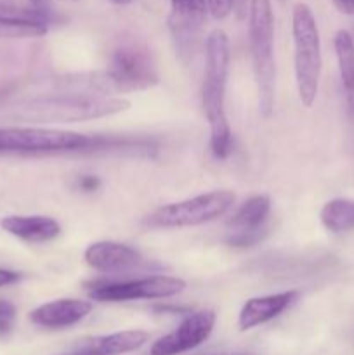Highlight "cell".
<instances>
[{
  "label": "cell",
  "mask_w": 354,
  "mask_h": 355,
  "mask_svg": "<svg viewBox=\"0 0 354 355\" xmlns=\"http://www.w3.org/2000/svg\"><path fill=\"white\" fill-rule=\"evenodd\" d=\"M229 75V38L226 31L214 30L205 44V76L201 103L210 125V149L215 158L231 153V127L226 116V85Z\"/></svg>",
  "instance_id": "obj_1"
},
{
  "label": "cell",
  "mask_w": 354,
  "mask_h": 355,
  "mask_svg": "<svg viewBox=\"0 0 354 355\" xmlns=\"http://www.w3.org/2000/svg\"><path fill=\"white\" fill-rule=\"evenodd\" d=\"M292 35H294V69L298 97L305 107H311L319 90L323 58L319 28L307 3H295L292 14Z\"/></svg>",
  "instance_id": "obj_2"
},
{
  "label": "cell",
  "mask_w": 354,
  "mask_h": 355,
  "mask_svg": "<svg viewBox=\"0 0 354 355\" xmlns=\"http://www.w3.org/2000/svg\"><path fill=\"white\" fill-rule=\"evenodd\" d=\"M110 142L97 135L42 127L0 128V155H58L104 149Z\"/></svg>",
  "instance_id": "obj_3"
},
{
  "label": "cell",
  "mask_w": 354,
  "mask_h": 355,
  "mask_svg": "<svg viewBox=\"0 0 354 355\" xmlns=\"http://www.w3.org/2000/svg\"><path fill=\"white\" fill-rule=\"evenodd\" d=\"M250 49L259 89V106L264 116L274 107L276 62H274V14L271 0H250Z\"/></svg>",
  "instance_id": "obj_4"
},
{
  "label": "cell",
  "mask_w": 354,
  "mask_h": 355,
  "mask_svg": "<svg viewBox=\"0 0 354 355\" xmlns=\"http://www.w3.org/2000/svg\"><path fill=\"white\" fill-rule=\"evenodd\" d=\"M128 106H130V103L127 99H121V97L62 92L59 96L37 101L33 107H30V116L38 121L71 123V121H87L96 120V118L113 116V114L128 110Z\"/></svg>",
  "instance_id": "obj_5"
},
{
  "label": "cell",
  "mask_w": 354,
  "mask_h": 355,
  "mask_svg": "<svg viewBox=\"0 0 354 355\" xmlns=\"http://www.w3.org/2000/svg\"><path fill=\"white\" fill-rule=\"evenodd\" d=\"M235 201L236 196L233 191H210L156 208L144 218V224L156 229L193 227V225L207 224L228 214Z\"/></svg>",
  "instance_id": "obj_6"
},
{
  "label": "cell",
  "mask_w": 354,
  "mask_h": 355,
  "mask_svg": "<svg viewBox=\"0 0 354 355\" xmlns=\"http://www.w3.org/2000/svg\"><path fill=\"white\" fill-rule=\"evenodd\" d=\"M186 281L174 276H148L128 281H103L92 283L89 298L92 302L160 300L183 293Z\"/></svg>",
  "instance_id": "obj_7"
},
{
  "label": "cell",
  "mask_w": 354,
  "mask_h": 355,
  "mask_svg": "<svg viewBox=\"0 0 354 355\" xmlns=\"http://www.w3.org/2000/svg\"><path fill=\"white\" fill-rule=\"evenodd\" d=\"M108 75L113 80L117 92L144 90L158 83L151 55L139 45H124L117 49L111 58Z\"/></svg>",
  "instance_id": "obj_8"
},
{
  "label": "cell",
  "mask_w": 354,
  "mask_h": 355,
  "mask_svg": "<svg viewBox=\"0 0 354 355\" xmlns=\"http://www.w3.org/2000/svg\"><path fill=\"white\" fill-rule=\"evenodd\" d=\"M217 315L214 311H198L187 315L174 331L156 340L149 349V355H179L196 349L207 342L214 331Z\"/></svg>",
  "instance_id": "obj_9"
},
{
  "label": "cell",
  "mask_w": 354,
  "mask_h": 355,
  "mask_svg": "<svg viewBox=\"0 0 354 355\" xmlns=\"http://www.w3.org/2000/svg\"><path fill=\"white\" fill-rule=\"evenodd\" d=\"M207 0H170L169 30L180 55H193L207 17Z\"/></svg>",
  "instance_id": "obj_10"
},
{
  "label": "cell",
  "mask_w": 354,
  "mask_h": 355,
  "mask_svg": "<svg viewBox=\"0 0 354 355\" xmlns=\"http://www.w3.org/2000/svg\"><path fill=\"white\" fill-rule=\"evenodd\" d=\"M271 211V200L266 194H257L246 200L236 210L229 220V227H233L231 236L228 238V245L231 246H252L253 243L262 238L264 224Z\"/></svg>",
  "instance_id": "obj_11"
},
{
  "label": "cell",
  "mask_w": 354,
  "mask_h": 355,
  "mask_svg": "<svg viewBox=\"0 0 354 355\" xmlns=\"http://www.w3.org/2000/svg\"><path fill=\"white\" fill-rule=\"evenodd\" d=\"M94 304L80 298H59L38 305L30 312V321L40 328L65 329L75 326L92 312Z\"/></svg>",
  "instance_id": "obj_12"
},
{
  "label": "cell",
  "mask_w": 354,
  "mask_h": 355,
  "mask_svg": "<svg viewBox=\"0 0 354 355\" xmlns=\"http://www.w3.org/2000/svg\"><path fill=\"white\" fill-rule=\"evenodd\" d=\"M301 298V291L290 290L283 293L266 295V297H255L245 302L238 315L239 331H250L260 324H266L271 319L283 314L290 309L295 302Z\"/></svg>",
  "instance_id": "obj_13"
},
{
  "label": "cell",
  "mask_w": 354,
  "mask_h": 355,
  "mask_svg": "<svg viewBox=\"0 0 354 355\" xmlns=\"http://www.w3.org/2000/svg\"><path fill=\"white\" fill-rule=\"evenodd\" d=\"M85 263L99 272H121L141 262V255L132 246L117 241H97L87 246Z\"/></svg>",
  "instance_id": "obj_14"
},
{
  "label": "cell",
  "mask_w": 354,
  "mask_h": 355,
  "mask_svg": "<svg viewBox=\"0 0 354 355\" xmlns=\"http://www.w3.org/2000/svg\"><path fill=\"white\" fill-rule=\"evenodd\" d=\"M7 234L28 243H47L61 234V225L47 215H7L0 220Z\"/></svg>",
  "instance_id": "obj_15"
},
{
  "label": "cell",
  "mask_w": 354,
  "mask_h": 355,
  "mask_svg": "<svg viewBox=\"0 0 354 355\" xmlns=\"http://www.w3.org/2000/svg\"><path fill=\"white\" fill-rule=\"evenodd\" d=\"M47 33V17L42 9H21V7L0 3V37H42Z\"/></svg>",
  "instance_id": "obj_16"
},
{
  "label": "cell",
  "mask_w": 354,
  "mask_h": 355,
  "mask_svg": "<svg viewBox=\"0 0 354 355\" xmlns=\"http://www.w3.org/2000/svg\"><path fill=\"white\" fill-rule=\"evenodd\" d=\"M149 340V335L142 329H127V331L111 333V335L85 338L78 343V352L92 355H121L141 349Z\"/></svg>",
  "instance_id": "obj_17"
},
{
  "label": "cell",
  "mask_w": 354,
  "mask_h": 355,
  "mask_svg": "<svg viewBox=\"0 0 354 355\" xmlns=\"http://www.w3.org/2000/svg\"><path fill=\"white\" fill-rule=\"evenodd\" d=\"M319 220H321L323 227L333 234L351 231L354 229V200L335 198V200L328 201L319 211Z\"/></svg>",
  "instance_id": "obj_18"
},
{
  "label": "cell",
  "mask_w": 354,
  "mask_h": 355,
  "mask_svg": "<svg viewBox=\"0 0 354 355\" xmlns=\"http://www.w3.org/2000/svg\"><path fill=\"white\" fill-rule=\"evenodd\" d=\"M340 78L346 90H354V38L347 30H339L333 37Z\"/></svg>",
  "instance_id": "obj_19"
},
{
  "label": "cell",
  "mask_w": 354,
  "mask_h": 355,
  "mask_svg": "<svg viewBox=\"0 0 354 355\" xmlns=\"http://www.w3.org/2000/svg\"><path fill=\"white\" fill-rule=\"evenodd\" d=\"M16 307L9 300L0 298V338H7L16 324Z\"/></svg>",
  "instance_id": "obj_20"
},
{
  "label": "cell",
  "mask_w": 354,
  "mask_h": 355,
  "mask_svg": "<svg viewBox=\"0 0 354 355\" xmlns=\"http://www.w3.org/2000/svg\"><path fill=\"white\" fill-rule=\"evenodd\" d=\"M207 6L215 19H224L235 9V0H207Z\"/></svg>",
  "instance_id": "obj_21"
},
{
  "label": "cell",
  "mask_w": 354,
  "mask_h": 355,
  "mask_svg": "<svg viewBox=\"0 0 354 355\" xmlns=\"http://www.w3.org/2000/svg\"><path fill=\"white\" fill-rule=\"evenodd\" d=\"M21 277L23 276H21L19 272H14V270L2 269V267H0V288L17 283V281H21Z\"/></svg>",
  "instance_id": "obj_22"
},
{
  "label": "cell",
  "mask_w": 354,
  "mask_h": 355,
  "mask_svg": "<svg viewBox=\"0 0 354 355\" xmlns=\"http://www.w3.org/2000/svg\"><path fill=\"white\" fill-rule=\"evenodd\" d=\"M78 186L80 189L85 191V193H90V191H96L97 187H99V180L94 175H83L82 179L78 180Z\"/></svg>",
  "instance_id": "obj_23"
},
{
  "label": "cell",
  "mask_w": 354,
  "mask_h": 355,
  "mask_svg": "<svg viewBox=\"0 0 354 355\" xmlns=\"http://www.w3.org/2000/svg\"><path fill=\"white\" fill-rule=\"evenodd\" d=\"M333 3H335L340 12L354 16V0H333Z\"/></svg>",
  "instance_id": "obj_24"
},
{
  "label": "cell",
  "mask_w": 354,
  "mask_h": 355,
  "mask_svg": "<svg viewBox=\"0 0 354 355\" xmlns=\"http://www.w3.org/2000/svg\"><path fill=\"white\" fill-rule=\"evenodd\" d=\"M200 355H253V354H246V352H233V354H200Z\"/></svg>",
  "instance_id": "obj_25"
},
{
  "label": "cell",
  "mask_w": 354,
  "mask_h": 355,
  "mask_svg": "<svg viewBox=\"0 0 354 355\" xmlns=\"http://www.w3.org/2000/svg\"><path fill=\"white\" fill-rule=\"evenodd\" d=\"M31 3H35V6H37L38 9H40L42 6H45V3H49V0H31Z\"/></svg>",
  "instance_id": "obj_26"
},
{
  "label": "cell",
  "mask_w": 354,
  "mask_h": 355,
  "mask_svg": "<svg viewBox=\"0 0 354 355\" xmlns=\"http://www.w3.org/2000/svg\"><path fill=\"white\" fill-rule=\"evenodd\" d=\"M113 3H117V6H128V3L132 2V0H111Z\"/></svg>",
  "instance_id": "obj_27"
},
{
  "label": "cell",
  "mask_w": 354,
  "mask_h": 355,
  "mask_svg": "<svg viewBox=\"0 0 354 355\" xmlns=\"http://www.w3.org/2000/svg\"><path fill=\"white\" fill-rule=\"evenodd\" d=\"M71 355H92V354H87V352H78V350H76L75 354H71Z\"/></svg>",
  "instance_id": "obj_28"
}]
</instances>
